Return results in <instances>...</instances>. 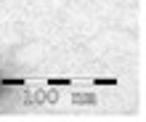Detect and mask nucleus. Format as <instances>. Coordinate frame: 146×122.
Here are the masks:
<instances>
[]
</instances>
